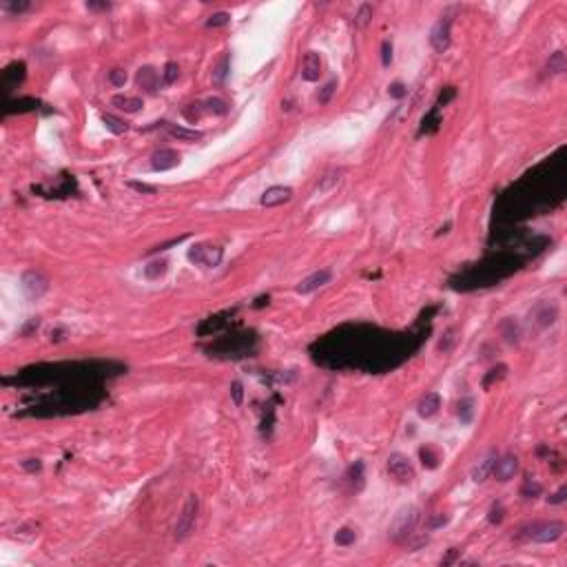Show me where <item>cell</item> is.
I'll use <instances>...</instances> for the list:
<instances>
[{
  "instance_id": "6da1fadb",
  "label": "cell",
  "mask_w": 567,
  "mask_h": 567,
  "mask_svg": "<svg viewBox=\"0 0 567 567\" xmlns=\"http://www.w3.org/2000/svg\"><path fill=\"white\" fill-rule=\"evenodd\" d=\"M417 523H419V510L417 508H403L390 525V538L395 543L405 541V538L415 532Z\"/></svg>"
},
{
  "instance_id": "7a4b0ae2",
  "label": "cell",
  "mask_w": 567,
  "mask_h": 567,
  "mask_svg": "<svg viewBox=\"0 0 567 567\" xmlns=\"http://www.w3.org/2000/svg\"><path fill=\"white\" fill-rule=\"evenodd\" d=\"M197 510H199V501H197L195 494H191L189 498H186L182 514H179L177 523H175V538L177 541H184V538L193 532V528H195V518H197Z\"/></svg>"
},
{
  "instance_id": "3957f363",
  "label": "cell",
  "mask_w": 567,
  "mask_h": 567,
  "mask_svg": "<svg viewBox=\"0 0 567 567\" xmlns=\"http://www.w3.org/2000/svg\"><path fill=\"white\" fill-rule=\"evenodd\" d=\"M525 532H528L525 536L532 538V541H536V543H554V541H558V538L563 536L565 525L558 523V521L536 523V525H532V528H528Z\"/></svg>"
},
{
  "instance_id": "277c9868",
  "label": "cell",
  "mask_w": 567,
  "mask_h": 567,
  "mask_svg": "<svg viewBox=\"0 0 567 567\" xmlns=\"http://www.w3.org/2000/svg\"><path fill=\"white\" fill-rule=\"evenodd\" d=\"M388 472H390V477L397 479L399 483H412L415 481V468H412L410 459L405 455H399V452L388 457Z\"/></svg>"
},
{
  "instance_id": "5b68a950",
  "label": "cell",
  "mask_w": 567,
  "mask_h": 567,
  "mask_svg": "<svg viewBox=\"0 0 567 567\" xmlns=\"http://www.w3.org/2000/svg\"><path fill=\"white\" fill-rule=\"evenodd\" d=\"M224 251L219 246H209V244H197L189 251V259L202 266H217L222 262Z\"/></svg>"
},
{
  "instance_id": "8992f818",
  "label": "cell",
  "mask_w": 567,
  "mask_h": 567,
  "mask_svg": "<svg viewBox=\"0 0 567 567\" xmlns=\"http://www.w3.org/2000/svg\"><path fill=\"white\" fill-rule=\"evenodd\" d=\"M47 288H49V279H47L40 270H27L22 275V290L29 299L42 297Z\"/></svg>"
},
{
  "instance_id": "52a82bcc",
  "label": "cell",
  "mask_w": 567,
  "mask_h": 567,
  "mask_svg": "<svg viewBox=\"0 0 567 567\" xmlns=\"http://www.w3.org/2000/svg\"><path fill=\"white\" fill-rule=\"evenodd\" d=\"M450 27H452V20L448 16L439 18L437 22H435V27H432L430 44H432V49H435L437 53L448 51V47H450Z\"/></svg>"
},
{
  "instance_id": "ba28073f",
  "label": "cell",
  "mask_w": 567,
  "mask_h": 567,
  "mask_svg": "<svg viewBox=\"0 0 567 567\" xmlns=\"http://www.w3.org/2000/svg\"><path fill=\"white\" fill-rule=\"evenodd\" d=\"M322 76V58L317 51H308L302 60V78L306 82H317Z\"/></svg>"
},
{
  "instance_id": "9c48e42d",
  "label": "cell",
  "mask_w": 567,
  "mask_h": 567,
  "mask_svg": "<svg viewBox=\"0 0 567 567\" xmlns=\"http://www.w3.org/2000/svg\"><path fill=\"white\" fill-rule=\"evenodd\" d=\"M516 470H518V461H516V457L505 455L503 459H496V461H494V468H492V474H494L496 481H510V479L516 474Z\"/></svg>"
},
{
  "instance_id": "30bf717a",
  "label": "cell",
  "mask_w": 567,
  "mask_h": 567,
  "mask_svg": "<svg viewBox=\"0 0 567 567\" xmlns=\"http://www.w3.org/2000/svg\"><path fill=\"white\" fill-rule=\"evenodd\" d=\"M330 282V270L328 268H322L317 273H312V275H308L306 279H302V282L297 284V292H302V295H308V292L322 288V286H326Z\"/></svg>"
},
{
  "instance_id": "8fae6325",
  "label": "cell",
  "mask_w": 567,
  "mask_h": 567,
  "mask_svg": "<svg viewBox=\"0 0 567 567\" xmlns=\"http://www.w3.org/2000/svg\"><path fill=\"white\" fill-rule=\"evenodd\" d=\"M290 197H292V189H288V186H270V189L264 191L259 202H262V206H279L288 202Z\"/></svg>"
},
{
  "instance_id": "7c38bea8",
  "label": "cell",
  "mask_w": 567,
  "mask_h": 567,
  "mask_svg": "<svg viewBox=\"0 0 567 567\" xmlns=\"http://www.w3.org/2000/svg\"><path fill=\"white\" fill-rule=\"evenodd\" d=\"M177 164H179V155H177V151H173V149H160L157 153H153V157H151V166L155 171H169Z\"/></svg>"
},
{
  "instance_id": "4fadbf2b",
  "label": "cell",
  "mask_w": 567,
  "mask_h": 567,
  "mask_svg": "<svg viewBox=\"0 0 567 567\" xmlns=\"http://www.w3.org/2000/svg\"><path fill=\"white\" fill-rule=\"evenodd\" d=\"M439 408H441V397H439L437 392H425L417 405V412L421 417H432V415H437Z\"/></svg>"
},
{
  "instance_id": "5bb4252c",
  "label": "cell",
  "mask_w": 567,
  "mask_h": 567,
  "mask_svg": "<svg viewBox=\"0 0 567 567\" xmlns=\"http://www.w3.org/2000/svg\"><path fill=\"white\" fill-rule=\"evenodd\" d=\"M164 129L169 131L171 138L179 140V142H197V140H202V131H195V129H184V126H175L169 122H164Z\"/></svg>"
},
{
  "instance_id": "9a60e30c",
  "label": "cell",
  "mask_w": 567,
  "mask_h": 567,
  "mask_svg": "<svg viewBox=\"0 0 567 567\" xmlns=\"http://www.w3.org/2000/svg\"><path fill=\"white\" fill-rule=\"evenodd\" d=\"M111 102H113V106H118V109L124 113H135L142 109V100L133 98V96H116Z\"/></svg>"
},
{
  "instance_id": "2e32d148",
  "label": "cell",
  "mask_w": 567,
  "mask_h": 567,
  "mask_svg": "<svg viewBox=\"0 0 567 567\" xmlns=\"http://www.w3.org/2000/svg\"><path fill=\"white\" fill-rule=\"evenodd\" d=\"M229 71H231V56L229 53H222L219 60L215 62V66H213V82L222 84L226 80V76H229Z\"/></svg>"
},
{
  "instance_id": "e0dca14e",
  "label": "cell",
  "mask_w": 567,
  "mask_h": 567,
  "mask_svg": "<svg viewBox=\"0 0 567 567\" xmlns=\"http://www.w3.org/2000/svg\"><path fill=\"white\" fill-rule=\"evenodd\" d=\"M138 84L142 86V89H146V91H155V86H157V76H155V71H153L151 66H144V69H140V71H138Z\"/></svg>"
},
{
  "instance_id": "ac0fdd59",
  "label": "cell",
  "mask_w": 567,
  "mask_h": 567,
  "mask_svg": "<svg viewBox=\"0 0 567 567\" xmlns=\"http://www.w3.org/2000/svg\"><path fill=\"white\" fill-rule=\"evenodd\" d=\"M494 461H496V457H488V459H483V461L474 468V472H472V479H474L477 483H483L485 479H488V477L492 474V468H494Z\"/></svg>"
},
{
  "instance_id": "d6986e66",
  "label": "cell",
  "mask_w": 567,
  "mask_h": 567,
  "mask_svg": "<svg viewBox=\"0 0 567 567\" xmlns=\"http://www.w3.org/2000/svg\"><path fill=\"white\" fill-rule=\"evenodd\" d=\"M565 69H567V58H565V53H563V51L552 53L550 60H548V71H550V73H563Z\"/></svg>"
},
{
  "instance_id": "ffe728a7",
  "label": "cell",
  "mask_w": 567,
  "mask_h": 567,
  "mask_svg": "<svg viewBox=\"0 0 567 567\" xmlns=\"http://www.w3.org/2000/svg\"><path fill=\"white\" fill-rule=\"evenodd\" d=\"M348 479H350V483H352V488H355V490H361V488H364V463H361V461H357V463L350 468Z\"/></svg>"
},
{
  "instance_id": "44dd1931",
  "label": "cell",
  "mask_w": 567,
  "mask_h": 567,
  "mask_svg": "<svg viewBox=\"0 0 567 567\" xmlns=\"http://www.w3.org/2000/svg\"><path fill=\"white\" fill-rule=\"evenodd\" d=\"M355 541H357V534H355V530H350V528H342L335 534V543L339 548H348V545H352Z\"/></svg>"
},
{
  "instance_id": "7402d4cb",
  "label": "cell",
  "mask_w": 567,
  "mask_h": 567,
  "mask_svg": "<svg viewBox=\"0 0 567 567\" xmlns=\"http://www.w3.org/2000/svg\"><path fill=\"white\" fill-rule=\"evenodd\" d=\"M102 122L106 124V129H109L111 133H116V135H120V133L126 131V124L122 122V120H118L116 116H111V113H104V116H102Z\"/></svg>"
},
{
  "instance_id": "603a6c76",
  "label": "cell",
  "mask_w": 567,
  "mask_h": 567,
  "mask_svg": "<svg viewBox=\"0 0 567 567\" xmlns=\"http://www.w3.org/2000/svg\"><path fill=\"white\" fill-rule=\"evenodd\" d=\"M543 492V485L538 483V481H532V479H525V483H523V488H521V494L525 496V498H534V496H538Z\"/></svg>"
},
{
  "instance_id": "cb8c5ba5",
  "label": "cell",
  "mask_w": 567,
  "mask_h": 567,
  "mask_svg": "<svg viewBox=\"0 0 567 567\" xmlns=\"http://www.w3.org/2000/svg\"><path fill=\"white\" fill-rule=\"evenodd\" d=\"M229 22H231V13L217 11V13H213V16H209V20H206V27H209V29H217V27H224V25H229Z\"/></svg>"
},
{
  "instance_id": "d4e9b609",
  "label": "cell",
  "mask_w": 567,
  "mask_h": 567,
  "mask_svg": "<svg viewBox=\"0 0 567 567\" xmlns=\"http://www.w3.org/2000/svg\"><path fill=\"white\" fill-rule=\"evenodd\" d=\"M166 262H153V264H149L144 268V275L149 277V279H157V277H162L164 273H166Z\"/></svg>"
},
{
  "instance_id": "484cf974",
  "label": "cell",
  "mask_w": 567,
  "mask_h": 567,
  "mask_svg": "<svg viewBox=\"0 0 567 567\" xmlns=\"http://www.w3.org/2000/svg\"><path fill=\"white\" fill-rule=\"evenodd\" d=\"M204 104H206V111L215 113V116H224V113L229 111L226 102H224V100H219V98H211V100H206Z\"/></svg>"
},
{
  "instance_id": "4316f807",
  "label": "cell",
  "mask_w": 567,
  "mask_h": 567,
  "mask_svg": "<svg viewBox=\"0 0 567 567\" xmlns=\"http://www.w3.org/2000/svg\"><path fill=\"white\" fill-rule=\"evenodd\" d=\"M370 18H372V7L370 5H361L359 7V11L355 13V25L357 27H366L370 22Z\"/></svg>"
},
{
  "instance_id": "83f0119b",
  "label": "cell",
  "mask_w": 567,
  "mask_h": 567,
  "mask_svg": "<svg viewBox=\"0 0 567 567\" xmlns=\"http://www.w3.org/2000/svg\"><path fill=\"white\" fill-rule=\"evenodd\" d=\"M177 76H179V66H177V62H169L164 66V71H162V82L164 84H173L177 80Z\"/></svg>"
},
{
  "instance_id": "f1b7e54d",
  "label": "cell",
  "mask_w": 567,
  "mask_h": 567,
  "mask_svg": "<svg viewBox=\"0 0 567 567\" xmlns=\"http://www.w3.org/2000/svg\"><path fill=\"white\" fill-rule=\"evenodd\" d=\"M335 89H337V82H335V80H330V82L317 93V102L319 104H328L330 98H332V93H335Z\"/></svg>"
},
{
  "instance_id": "f546056e",
  "label": "cell",
  "mask_w": 567,
  "mask_h": 567,
  "mask_svg": "<svg viewBox=\"0 0 567 567\" xmlns=\"http://www.w3.org/2000/svg\"><path fill=\"white\" fill-rule=\"evenodd\" d=\"M505 370H508L505 366H498V368H492V370H490V375L483 379V388H490L492 381H498V379H503Z\"/></svg>"
},
{
  "instance_id": "4dcf8cb0",
  "label": "cell",
  "mask_w": 567,
  "mask_h": 567,
  "mask_svg": "<svg viewBox=\"0 0 567 567\" xmlns=\"http://www.w3.org/2000/svg\"><path fill=\"white\" fill-rule=\"evenodd\" d=\"M199 106H202V104H189V106H186V109L182 111V116L189 120V122H195V120L202 118V109H199Z\"/></svg>"
},
{
  "instance_id": "1f68e13d",
  "label": "cell",
  "mask_w": 567,
  "mask_h": 567,
  "mask_svg": "<svg viewBox=\"0 0 567 567\" xmlns=\"http://www.w3.org/2000/svg\"><path fill=\"white\" fill-rule=\"evenodd\" d=\"M109 82H111L113 86H124V82H126V71H122V69H113V71L109 73Z\"/></svg>"
},
{
  "instance_id": "d6a6232c",
  "label": "cell",
  "mask_w": 567,
  "mask_h": 567,
  "mask_svg": "<svg viewBox=\"0 0 567 567\" xmlns=\"http://www.w3.org/2000/svg\"><path fill=\"white\" fill-rule=\"evenodd\" d=\"M231 397L233 401H235V405H242V399H244V385L239 381H233L231 383Z\"/></svg>"
},
{
  "instance_id": "836d02e7",
  "label": "cell",
  "mask_w": 567,
  "mask_h": 567,
  "mask_svg": "<svg viewBox=\"0 0 567 567\" xmlns=\"http://www.w3.org/2000/svg\"><path fill=\"white\" fill-rule=\"evenodd\" d=\"M421 459H423V465H428V468H437L439 457L430 448H421Z\"/></svg>"
},
{
  "instance_id": "e575fe53",
  "label": "cell",
  "mask_w": 567,
  "mask_h": 567,
  "mask_svg": "<svg viewBox=\"0 0 567 567\" xmlns=\"http://www.w3.org/2000/svg\"><path fill=\"white\" fill-rule=\"evenodd\" d=\"M459 417H461L465 423L472 419V401H470V399H465V401L459 403Z\"/></svg>"
},
{
  "instance_id": "d590c367",
  "label": "cell",
  "mask_w": 567,
  "mask_h": 567,
  "mask_svg": "<svg viewBox=\"0 0 567 567\" xmlns=\"http://www.w3.org/2000/svg\"><path fill=\"white\" fill-rule=\"evenodd\" d=\"M381 62H383V66H390V62H392V44L388 40H383V44H381Z\"/></svg>"
},
{
  "instance_id": "8d00e7d4",
  "label": "cell",
  "mask_w": 567,
  "mask_h": 567,
  "mask_svg": "<svg viewBox=\"0 0 567 567\" xmlns=\"http://www.w3.org/2000/svg\"><path fill=\"white\" fill-rule=\"evenodd\" d=\"M490 523H501L503 521V508L501 505H492V510H490Z\"/></svg>"
},
{
  "instance_id": "74e56055",
  "label": "cell",
  "mask_w": 567,
  "mask_h": 567,
  "mask_svg": "<svg viewBox=\"0 0 567 567\" xmlns=\"http://www.w3.org/2000/svg\"><path fill=\"white\" fill-rule=\"evenodd\" d=\"M129 186H131L133 191H138V193H155V186L144 184V182H129Z\"/></svg>"
},
{
  "instance_id": "f35d334b",
  "label": "cell",
  "mask_w": 567,
  "mask_h": 567,
  "mask_svg": "<svg viewBox=\"0 0 567 567\" xmlns=\"http://www.w3.org/2000/svg\"><path fill=\"white\" fill-rule=\"evenodd\" d=\"M388 93H390L392 98H403V96H405V93H408V91H405V86H403L401 82H395V84H390Z\"/></svg>"
},
{
  "instance_id": "ab89813d",
  "label": "cell",
  "mask_w": 567,
  "mask_h": 567,
  "mask_svg": "<svg viewBox=\"0 0 567 567\" xmlns=\"http://www.w3.org/2000/svg\"><path fill=\"white\" fill-rule=\"evenodd\" d=\"M7 9H9L11 13H22V11L29 9V3H27V0H22V3H9Z\"/></svg>"
},
{
  "instance_id": "60d3db41",
  "label": "cell",
  "mask_w": 567,
  "mask_h": 567,
  "mask_svg": "<svg viewBox=\"0 0 567 567\" xmlns=\"http://www.w3.org/2000/svg\"><path fill=\"white\" fill-rule=\"evenodd\" d=\"M565 494H567V488L563 485V488L558 490L554 496H550V503H552V505H558V503H563V501H565Z\"/></svg>"
},
{
  "instance_id": "b9f144b4",
  "label": "cell",
  "mask_w": 567,
  "mask_h": 567,
  "mask_svg": "<svg viewBox=\"0 0 567 567\" xmlns=\"http://www.w3.org/2000/svg\"><path fill=\"white\" fill-rule=\"evenodd\" d=\"M445 523H448V516L439 514L437 518H432V521L428 523V528H430V530H437V528H441V525H445Z\"/></svg>"
},
{
  "instance_id": "7bdbcfd3",
  "label": "cell",
  "mask_w": 567,
  "mask_h": 567,
  "mask_svg": "<svg viewBox=\"0 0 567 567\" xmlns=\"http://www.w3.org/2000/svg\"><path fill=\"white\" fill-rule=\"evenodd\" d=\"M22 468H25V470H29V472L40 470V461H38V459H29L27 463H22Z\"/></svg>"
},
{
  "instance_id": "ee69618b",
  "label": "cell",
  "mask_w": 567,
  "mask_h": 567,
  "mask_svg": "<svg viewBox=\"0 0 567 567\" xmlns=\"http://www.w3.org/2000/svg\"><path fill=\"white\" fill-rule=\"evenodd\" d=\"M86 7H89V9H109V3H86Z\"/></svg>"
}]
</instances>
